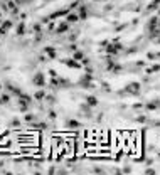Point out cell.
<instances>
[{"label": "cell", "instance_id": "5b68a950", "mask_svg": "<svg viewBox=\"0 0 160 175\" xmlns=\"http://www.w3.org/2000/svg\"><path fill=\"white\" fill-rule=\"evenodd\" d=\"M76 19H78L76 15H69L67 17V22H76Z\"/></svg>", "mask_w": 160, "mask_h": 175}, {"label": "cell", "instance_id": "8992f818", "mask_svg": "<svg viewBox=\"0 0 160 175\" xmlns=\"http://www.w3.org/2000/svg\"><path fill=\"white\" fill-rule=\"evenodd\" d=\"M88 101H89V105H96V99L94 98H88Z\"/></svg>", "mask_w": 160, "mask_h": 175}, {"label": "cell", "instance_id": "6da1fadb", "mask_svg": "<svg viewBox=\"0 0 160 175\" xmlns=\"http://www.w3.org/2000/svg\"><path fill=\"white\" fill-rule=\"evenodd\" d=\"M34 83L37 84V86H42V84H44V77H42V74H37V76L34 77Z\"/></svg>", "mask_w": 160, "mask_h": 175}, {"label": "cell", "instance_id": "277c9868", "mask_svg": "<svg viewBox=\"0 0 160 175\" xmlns=\"http://www.w3.org/2000/svg\"><path fill=\"white\" fill-rule=\"evenodd\" d=\"M42 98H44V93H42V91H37V93H35V99H42Z\"/></svg>", "mask_w": 160, "mask_h": 175}, {"label": "cell", "instance_id": "3957f363", "mask_svg": "<svg viewBox=\"0 0 160 175\" xmlns=\"http://www.w3.org/2000/svg\"><path fill=\"white\" fill-rule=\"evenodd\" d=\"M2 103H3V105H7V103H9V96H7V94L0 96V105H2Z\"/></svg>", "mask_w": 160, "mask_h": 175}, {"label": "cell", "instance_id": "7a4b0ae2", "mask_svg": "<svg viewBox=\"0 0 160 175\" xmlns=\"http://www.w3.org/2000/svg\"><path fill=\"white\" fill-rule=\"evenodd\" d=\"M44 51H46V52H47V54H49V56H51V57H56V52H54V49H51V47H46V49H44Z\"/></svg>", "mask_w": 160, "mask_h": 175}]
</instances>
